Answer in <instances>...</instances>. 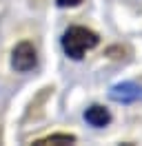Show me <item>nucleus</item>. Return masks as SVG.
Returning <instances> with one entry per match:
<instances>
[{
  "label": "nucleus",
  "mask_w": 142,
  "mask_h": 146,
  "mask_svg": "<svg viewBox=\"0 0 142 146\" xmlns=\"http://www.w3.org/2000/svg\"><path fill=\"white\" fill-rule=\"evenodd\" d=\"M11 66L16 71H31L36 66V49L29 42H20V44L13 49V55H11Z\"/></svg>",
  "instance_id": "nucleus-2"
},
{
  "label": "nucleus",
  "mask_w": 142,
  "mask_h": 146,
  "mask_svg": "<svg viewBox=\"0 0 142 146\" xmlns=\"http://www.w3.org/2000/svg\"><path fill=\"white\" fill-rule=\"evenodd\" d=\"M78 2H82V0H58L60 7H76Z\"/></svg>",
  "instance_id": "nucleus-5"
},
{
  "label": "nucleus",
  "mask_w": 142,
  "mask_h": 146,
  "mask_svg": "<svg viewBox=\"0 0 142 146\" xmlns=\"http://www.w3.org/2000/svg\"><path fill=\"white\" fill-rule=\"evenodd\" d=\"M84 119H87L91 126L102 128V126H107V124L111 122V115H109V111L102 109V106H91V109L84 111Z\"/></svg>",
  "instance_id": "nucleus-3"
},
{
  "label": "nucleus",
  "mask_w": 142,
  "mask_h": 146,
  "mask_svg": "<svg viewBox=\"0 0 142 146\" xmlns=\"http://www.w3.org/2000/svg\"><path fill=\"white\" fill-rule=\"evenodd\" d=\"M98 33L96 31H91L87 27H71L67 29V33L62 36V49H64V53L73 58V60H80L82 55L91 51L93 46L98 44Z\"/></svg>",
  "instance_id": "nucleus-1"
},
{
  "label": "nucleus",
  "mask_w": 142,
  "mask_h": 146,
  "mask_svg": "<svg viewBox=\"0 0 142 146\" xmlns=\"http://www.w3.org/2000/svg\"><path fill=\"white\" fill-rule=\"evenodd\" d=\"M71 144V142H76V137L73 135H67V133H58V135H49L44 137V139H40L38 142V146H44V144Z\"/></svg>",
  "instance_id": "nucleus-4"
}]
</instances>
